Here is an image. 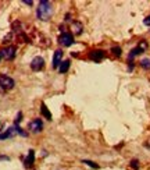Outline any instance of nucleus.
Instances as JSON below:
<instances>
[{
    "label": "nucleus",
    "instance_id": "18",
    "mask_svg": "<svg viewBox=\"0 0 150 170\" xmlns=\"http://www.w3.org/2000/svg\"><path fill=\"white\" fill-rule=\"evenodd\" d=\"M82 163L88 164V166L93 167V169H97V167H99V166H97V164H96V163H94V162H92V160H86V159H85V160H82Z\"/></svg>",
    "mask_w": 150,
    "mask_h": 170
},
{
    "label": "nucleus",
    "instance_id": "16",
    "mask_svg": "<svg viewBox=\"0 0 150 170\" xmlns=\"http://www.w3.org/2000/svg\"><path fill=\"white\" fill-rule=\"evenodd\" d=\"M111 52H113V54L115 56V57H119V56L122 54V50H121V47H119V46H114V47H111Z\"/></svg>",
    "mask_w": 150,
    "mask_h": 170
},
{
    "label": "nucleus",
    "instance_id": "19",
    "mask_svg": "<svg viewBox=\"0 0 150 170\" xmlns=\"http://www.w3.org/2000/svg\"><path fill=\"white\" fill-rule=\"evenodd\" d=\"M131 167H133L135 170H138V167H139V160L138 159H132V160H131Z\"/></svg>",
    "mask_w": 150,
    "mask_h": 170
},
{
    "label": "nucleus",
    "instance_id": "27",
    "mask_svg": "<svg viewBox=\"0 0 150 170\" xmlns=\"http://www.w3.org/2000/svg\"><path fill=\"white\" fill-rule=\"evenodd\" d=\"M69 20H71V14H67V15H65V21H69Z\"/></svg>",
    "mask_w": 150,
    "mask_h": 170
},
{
    "label": "nucleus",
    "instance_id": "11",
    "mask_svg": "<svg viewBox=\"0 0 150 170\" xmlns=\"http://www.w3.org/2000/svg\"><path fill=\"white\" fill-rule=\"evenodd\" d=\"M40 113H42V116H43L44 119L52 120V113L49 111V109L46 107V105H44V103H42V105H40Z\"/></svg>",
    "mask_w": 150,
    "mask_h": 170
},
{
    "label": "nucleus",
    "instance_id": "10",
    "mask_svg": "<svg viewBox=\"0 0 150 170\" xmlns=\"http://www.w3.org/2000/svg\"><path fill=\"white\" fill-rule=\"evenodd\" d=\"M17 134L15 131V127H10L8 130H6L3 134H0V139H6V138H11V137H14Z\"/></svg>",
    "mask_w": 150,
    "mask_h": 170
},
{
    "label": "nucleus",
    "instance_id": "29",
    "mask_svg": "<svg viewBox=\"0 0 150 170\" xmlns=\"http://www.w3.org/2000/svg\"><path fill=\"white\" fill-rule=\"evenodd\" d=\"M0 60H2V57H0Z\"/></svg>",
    "mask_w": 150,
    "mask_h": 170
},
{
    "label": "nucleus",
    "instance_id": "15",
    "mask_svg": "<svg viewBox=\"0 0 150 170\" xmlns=\"http://www.w3.org/2000/svg\"><path fill=\"white\" fill-rule=\"evenodd\" d=\"M140 53H143V50H142L139 46L135 47V49H132V50H131V53H129V61H132V59L135 57V56L140 54Z\"/></svg>",
    "mask_w": 150,
    "mask_h": 170
},
{
    "label": "nucleus",
    "instance_id": "28",
    "mask_svg": "<svg viewBox=\"0 0 150 170\" xmlns=\"http://www.w3.org/2000/svg\"><path fill=\"white\" fill-rule=\"evenodd\" d=\"M2 127H3V124H0V131H2Z\"/></svg>",
    "mask_w": 150,
    "mask_h": 170
},
{
    "label": "nucleus",
    "instance_id": "17",
    "mask_svg": "<svg viewBox=\"0 0 150 170\" xmlns=\"http://www.w3.org/2000/svg\"><path fill=\"white\" fill-rule=\"evenodd\" d=\"M14 127H15V131H17V133H18V134H19V135H22V137H27V135H28V134H27V133H25V131H24V130H22V128H21V127H19V125H18V124H15V125H14Z\"/></svg>",
    "mask_w": 150,
    "mask_h": 170
},
{
    "label": "nucleus",
    "instance_id": "8",
    "mask_svg": "<svg viewBox=\"0 0 150 170\" xmlns=\"http://www.w3.org/2000/svg\"><path fill=\"white\" fill-rule=\"evenodd\" d=\"M61 59H63V52L61 49H57L53 54V60H52V67L53 68H58L61 64Z\"/></svg>",
    "mask_w": 150,
    "mask_h": 170
},
{
    "label": "nucleus",
    "instance_id": "20",
    "mask_svg": "<svg viewBox=\"0 0 150 170\" xmlns=\"http://www.w3.org/2000/svg\"><path fill=\"white\" fill-rule=\"evenodd\" d=\"M139 47H140V49L144 52V50L147 49V43H146V41H142L140 43H139Z\"/></svg>",
    "mask_w": 150,
    "mask_h": 170
},
{
    "label": "nucleus",
    "instance_id": "26",
    "mask_svg": "<svg viewBox=\"0 0 150 170\" xmlns=\"http://www.w3.org/2000/svg\"><path fill=\"white\" fill-rule=\"evenodd\" d=\"M0 159H2V160H10V158H7V156H0Z\"/></svg>",
    "mask_w": 150,
    "mask_h": 170
},
{
    "label": "nucleus",
    "instance_id": "5",
    "mask_svg": "<svg viewBox=\"0 0 150 170\" xmlns=\"http://www.w3.org/2000/svg\"><path fill=\"white\" fill-rule=\"evenodd\" d=\"M28 128H29V131L38 134V133H40V131L43 130V123H42L40 119H35V120H32V121H29Z\"/></svg>",
    "mask_w": 150,
    "mask_h": 170
},
{
    "label": "nucleus",
    "instance_id": "21",
    "mask_svg": "<svg viewBox=\"0 0 150 170\" xmlns=\"http://www.w3.org/2000/svg\"><path fill=\"white\" fill-rule=\"evenodd\" d=\"M11 38H13V33H8V35H6L4 39H3V43H7V42H10Z\"/></svg>",
    "mask_w": 150,
    "mask_h": 170
},
{
    "label": "nucleus",
    "instance_id": "23",
    "mask_svg": "<svg viewBox=\"0 0 150 170\" xmlns=\"http://www.w3.org/2000/svg\"><path fill=\"white\" fill-rule=\"evenodd\" d=\"M21 120H22V113H21V111H19V113L17 114V117H15V124H17V123H18V121H21Z\"/></svg>",
    "mask_w": 150,
    "mask_h": 170
},
{
    "label": "nucleus",
    "instance_id": "7",
    "mask_svg": "<svg viewBox=\"0 0 150 170\" xmlns=\"http://www.w3.org/2000/svg\"><path fill=\"white\" fill-rule=\"evenodd\" d=\"M106 57V52L102 49H97V50H92L90 53H89V59L93 61H100L103 60V59Z\"/></svg>",
    "mask_w": 150,
    "mask_h": 170
},
{
    "label": "nucleus",
    "instance_id": "12",
    "mask_svg": "<svg viewBox=\"0 0 150 170\" xmlns=\"http://www.w3.org/2000/svg\"><path fill=\"white\" fill-rule=\"evenodd\" d=\"M69 64H71V63H69V60H64V61H61L60 67H58V71H60V74H64V72L68 71Z\"/></svg>",
    "mask_w": 150,
    "mask_h": 170
},
{
    "label": "nucleus",
    "instance_id": "4",
    "mask_svg": "<svg viewBox=\"0 0 150 170\" xmlns=\"http://www.w3.org/2000/svg\"><path fill=\"white\" fill-rule=\"evenodd\" d=\"M58 42H60V45H63V46H71V45L74 43V36L69 32H63L60 35V38H58Z\"/></svg>",
    "mask_w": 150,
    "mask_h": 170
},
{
    "label": "nucleus",
    "instance_id": "22",
    "mask_svg": "<svg viewBox=\"0 0 150 170\" xmlns=\"http://www.w3.org/2000/svg\"><path fill=\"white\" fill-rule=\"evenodd\" d=\"M143 24H144V25H147V27H150V15H147L146 18L143 20Z\"/></svg>",
    "mask_w": 150,
    "mask_h": 170
},
{
    "label": "nucleus",
    "instance_id": "24",
    "mask_svg": "<svg viewBox=\"0 0 150 170\" xmlns=\"http://www.w3.org/2000/svg\"><path fill=\"white\" fill-rule=\"evenodd\" d=\"M24 3H25V4H28V6H32L33 4L32 0H24Z\"/></svg>",
    "mask_w": 150,
    "mask_h": 170
},
{
    "label": "nucleus",
    "instance_id": "25",
    "mask_svg": "<svg viewBox=\"0 0 150 170\" xmlns=\"http://www.w3.org/2000/svg\"><path fill=\"white\" fill-rule=\"evenodd\" d=\"M128 70H129V71H131V70H133V63H132V61H129V66H128Z\"/></svg>",
    "mask_w": 150,
    "mask_h": 170
},
{
    "label": "nucleus",
    "instance_id": "3",
    "mask_svg": "<svg viewBox=\"0 0 150 170\" xmlns=\"http://www.w3.org/2000/svg\"><path fill=\"white\" fill-rule=\"evenodd\" d=\"M15 46H7L0 50V57H4L6 60H13L15 57Z\"/></svg>",
    "mask_w": 150,
    "mask_h": 170
},
{
    "label": "nucleus",
    "instance_id": "13",
    "mask_svg": "<svg viewBox=\"0 0 150 170\" xmlns=\"http://www.w3.org/2000/svg\"><path fill=\"white\" fill-rule=\"evenodd\" d=\"M72 28H74V32L77 33V35H81L82 33V24H81L79 21H74L72 22Z\"/></svg>",
    "mask_w": 150,
    "mask_h": 170
},
{
    "label": "nucleus",
    "instance_id": "14",
    "mask_svg": "<svg viewBox=\"0 0 150 170\" xmlns=\"http://www.w3.org/2000/svg\"><path fill=\"white\" fill-rule=\"evenodd\" d=\"M140 66H142V68H144V70H150V57H143L140 61Z\"/></svg>",
    "mask_w": 150,
    "mask_h": 170
},
{
    "label": "nucleus",
    "instance_id": "9",
    "mask_svg": "<svg viewBox=\"0 0 150 170\" xmlns=\"http://www.w3.org/2000/svg\"><path fill=\"white\" fill-rule=\"evenodd\" d=\"M24 163H25V167H32L33 166V163H35V150L33 149H31L29 152H28V156L25 158Z\"/></svg>",
    "mask_w": 150,
    "mask_h": 170
},
{
    "label": "nucleus",
    "instance_id": "1",
    "mask_svg": "<svg viewBox=\"0 0 150 170\" xmlns=\"http://www.w3.org/2000/svg\"><path fill=\"white\" fill-rule=\"evenodd\" d=\"M53 11L54 10H53L52 3L47 2V0H42V2L39 3L38 10H36V17H38L39 20H42V21H47V20L53 15Z\"/></svg>",
    "mask_w": 150,
    "mask_h": 170
},
{
    "label": "nucleus",
    "instance_id": "2",
    "mask_svg": "<svg viewBox=\"0 0 150 170\" xmlns=\"http://www.w3.org/2000/svg\"><path fill=\"white\" fill-rule=\"evenodd\" d=\"M14 85H15V82H14V80L11 77H8V75L6 74H2L0 75V86H2L3 89H13Z\"/></svg>",
    "mask_w": 150,
    "mask_h": 170
},
{
    "label": "nucleus",
    "instance_id": "6",
    "mask_svg": "<svg viewBox=\"0 0 150 170\" xmlns=\"http://www.w3.org/2000/svg\"><path fill=\"white\" fill-rule=\"evenodd\" d=\"M43 67H44L43 57H40V56H36V57L32 59V61H31V68H32L33 71H39V70H42Z\"/></svg>",
    "mask_w": 150,
    "mask_h": 170
}]
</instances>
